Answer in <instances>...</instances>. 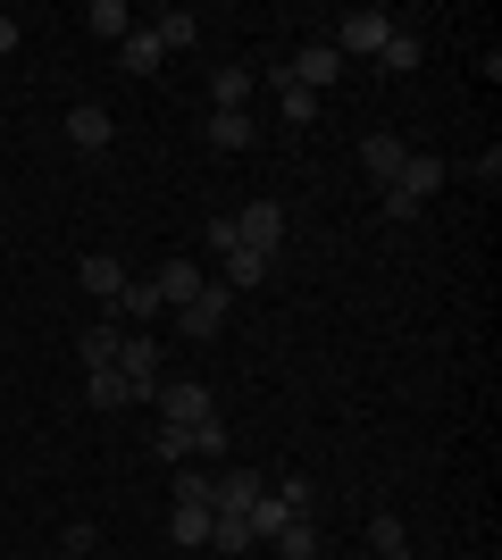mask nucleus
Segmentation results:
<instances>
[{"instance_id":"obj_1","label":"nucleus","mask_w":502,"mask_h":560,"mask_svg":"<svg viewBox=\"0 0 502 560\" xmlns=\"http://www.w3.org/2000/svg\"><path fill=\"white\" fill-rule=\"evenodd\" d=\"M151 419H160V427H210V419H218V401H210V385H201V376H160Z\"/></svg>"},{"instance_id":"obj_2","label":"nucleus","mask_w":502,"mask_h":560,"mask_svg":"<svg viewBox=\"0 0 502 560\" xmlns=\"http://www.w3.org/2000/svg\"><path fill=\"white\" fill-rule=\"evenodd\" d=\"M385 34H394V9H352V18L335 25V59H377Z\"/></svg>"},{"instance_id":"obj_3","label":"nucleus","mask_w":502,"mask_h":560,"mask_svg":"<svg viewBox=\"0 0 502 560\" xmlns=\"http://www.w3.org/2000/svg\"><path fill=\"white\" fill-rule=\"evenodd\" d=\"M235 243L243 252L277 259V243H285V201H252V210H235Z\"/></svg>"},{"instance_id":"obj_4","label":"nucleus","mask_w":502,"mask_h":560,"mask_svg":"<svg viewBox=\"0 0 502 560\" xmlns=\"http://www.w3.org/2000/svg\"><path fill=\"white\" fill-rule=\"evenodd\" d=\"M210 293V277H201V259H160V277H151V302L160 310H185Z\"/></svg>"},{"instance_id":"obj_5","label":"nucleus","mask_w":502,"mask_h":560,"mask_svg":"<svg viewBox=\"0 0 502 560\" xmlns=\"http://www.w3.org/2000/svg\"><path fill=\"white\" fill-rule=\"evenodd\" d=\"M268 493V477L260 468H218L210 477V511H226V518H252V502Z\"/></svg>"},{"instance_id":"obj_6","label":"nucleus","mask_w":502,"mask_h":560,"mask_svg":"<svg viewBox=\"0 0 502 560\" xmlns=\"http://www.w3.org/2000/svg\"><path fill=\"white\" fill-rule=\"evenodd\" d=\"M285 75L302 84V93H335V84H343V59H335V43H302L285 59Z\"/></svg>"},{"instance_id":"obj_7","label":"nucleus","mask_w":502,"mask_h":560,"mask_svg":"<svg viewBox=\"0 0 502 560\" xmlns=\"http://www.w3.org/2000/svg\"><path fill=\"white\" fill-rule=\"evenodd\" d=\"M226 302H235V293H226V284H210L201 302H185V310H176V335H185V343H210V335L226 327Z\"/></svg>"},{"instance_id":"obj_8","label":"nucleus","mask_w":502,"mask_h":560,"mask_svg":"<svg viewBox=\"0 0 502 560\" xmlns=\"http://www.w3.org/2000/svg\"><path fill=\"white\" fill-rule=\"evenodd\" d=\"M68 142H75V151H84V160H101V151L118 142V126H109V109H101V101H75V109H68Z\"/></svg>"},{"instance_id":"obj_9","label":"nucleus","mask_w":502,"mask_h":560,"mask_svg":"<svg viewBox=\"0 0 502 560\" xmlns=\"http://www.w3.org/2000/svg\"><path fill=\"white\" fill-rule=\"evenodd\" d=\"M75 284H84L93 302H118V293H126V284H135V277H126V259H118V252H84V268H75Z\"/></svg>"},{"instance_id":"obj_10","label":"nucleus","mask_w":502,"mask_h":560,"mask_svg":"<svg viewBox=\"0 0 502 560\" xmlns=\"http://www.w3.org/2000/svg\"><path fill=\"white\" fill-rule=\"evenodd\" d=\"M118 343H126L118 318H93V327L75 335V360H84V369H118Z\"/></svg>"},{"instance_id":"obj_11","label":"nucleus","mask_w":502,"mask_h":560,"mask_svg":"<svg viewBox=\"0 0 502 560\" xmlns=\"http://www.w3.org/2000/svg\"><path fill=\"white\" fill-rule=\"evenodd\" d=\"M444 176H453L444 160H428V151H410V160H402V176H394V192H402V201H428V192H444Z\"/></svg>"},{"instance_id":"obj_12","label":"nucleus","mask_w":502,"mask_h":560,"mask_svg":"<svg viewBox=\"0 0 502 560\" xmlns=\"http://www.w3.org/2000/svg\"><path fill=\"white\" fill-rule=\"evenodd\" d=\"M402 160H410L402 135H369V142H360V167H369L377 185H394V176H402Z\"/></svg>"},{"instance_id":"obj_13","label":"nucleus","mask_w":502,"mask_h":560,"mask_svg":"<svg viewBox=\"0 0 502 560\" xmlns=\"http://www.w3.org/2000/svg\"><path fill=\"white\" fill-rule=\"evenodd\" d=\"M118 59H126V75H160V68H167V50H160V34H151V25H135V34H126Z\"/></svg>"},{"instance_id":"obj_14","label":"nucleus","mask_w":502,"mask_h":560,"mask_svg":"<svg viewBox=\"0 0 502 560\" xmlns=\"http://www.w3.org/2000/svg\"><path fill=\"white\" fill-rule=\"evenodd\" d=\"M210 142H218V151H252V142H260L252 109H210Z\"/></svg>"},{"instance_id":"obj_15","label":"nucleus","mask_w":502,"mask_h":560,"mask_svg":"<svg viewBox=\"0 0 502 560\" xmlns=\"http://www.w3.org/2000/svg\"><path fill=\"white\" fill-rule=\"evenodd\" d=\"M84 401H93V410H126V401H143V394H135L118 369H84Z\"/></svg>"},{"instance_id":"obj_16","label":"nucleus","mask_w":502,"mask_h":560,"mask_svg":"<svg viewBox=\"0 0 502 560\" xmlns=\"http://www.w3.org/2000/svg\"><path fill=\"white\" fill-rule=\"evenodd\" d=\"M84 34H101V43H126V34H135V9H126V0H93V9H84Z\"/></svg>"},{"instance_id":"obj_17","label":"nucleus","mask_w":502,"mask_h":560,"mask_svg":"<svg viewBox=\"0 0 502 560\" xmlns=\"http://www.w3.org/2000/svg\"><path fill=\"white\" fill-rule=\"evenodd\" d=\"M167 536L185 544V552H201V544H210V502H176V511H167Z\"/></svg>"},{"instance_id":"obj_18","label":"nucleus","mask_w":502,"mask_h":560,"mask_svg":"<svg viewBox=\"0 0 502 560\" xmlns=\"http://www.w3.org/2000/svg\"><path fill=\"white\" fill-rule=\"evenodd\" d=\"M151 34H160V50H192V43H201V18H192V9H160Z\"/></svg>"},{"instance_id":"obj_19","label":"nucleus","mask_w":502,"mask_h":560,"mask_svg":"<svg viewBox=\"0 0 502 560\" xmlns=\"http://www.w3.org/2000/svg\"><path fill=\"white\" fill-rule=\"evenodd\" d=\"M377 68H385V75H419V34H410V25H394V34H385Z\"/></svg>"},{"instance_id":"obj_20","label":"nucleus","mask_w":502,"mask_h":560,"mask_svg":"<svg viewBox=\"0 0 502 560\" xmlns=\"http://www.w3.org/2000/svg\"><path fill=\"white\" fill-rule=\"evenodd\" d=\"M210 109H252V68H218L210 75Z\"/></svg>"},{"instance_id":"obj_21","label":"nucleus","mask_w":502,"mask_h":560,"mask_svg":"<svg viewBox=\"0 0 502 560\" xmlns=\"http://www.w3.org/2000/svg\"><path fill=\"white\" fill-rule=\"evenodd\" d=\"M268 93L285 101V126H311V117H318V93H302V84H293V75H285V68L268 75Z\"/></svg>"},{"instance_id":"obj_22","label":"nucleus","mask_w":502,"mask_h":560,"mask_svg":"<svg viewBox=\"0 0 502 560\" xmlns=\"http://www.w3.org/2000/svg\"><path fill=\"white\" fill-rule=\"evenodd\" d=\"M268 544H277L285 560H318V518H285V527H277Z\"/></svg>"},{"instance_id":"obj_23","label":"nucleus","mask_w":502,"mask_h":560,"mask_svg":"<svg viewBox=\"0 0 502 560\" xmlns=\"http://www.w3.org/2000/svg\"><path fill=\"white\" fill-rule=\"evenodd\" d=\"M268 268H277V259H260V252H226V293H252V284H268Z\"/></svg>"},{"instance_id":"obj_24","label":"nucleus","mask_w":502,"mask_h":560,"mask_svg":"<svg viewBox=\"0 0 502 560\" xmlns=\"http://www.w3.org/2000/svg\"><path fill=\"white\" fill-rule=\"evenodd\" d=\"M252 518H226V511H210V552H252Z\"/></svg>"},{"instance_id":"obj_25","label":"nucleus","mask_w":502,"mask_h":560,"mask_svg":"<svg viewBox=\"0 0 502 560\" xmlns=\"http://www.w3.org/2000/svg\"><path fill=\"white\" fill-rule=\"evenodd\" d=\"M151 452H160L167 468H185L192 460V427H151Z\"/></svg>"},{"instance_id":"obj_26","label":"nucleus","mask_w":502,"mask_h":560,"mask_svg":"<svg viewBox=\"0 0 502 560\" xmlns=\"http://www.w3.org/2000/svg\"><path fill=\"white\" fill-rule=\"evenodd\" d=\"M402 544H410V536H402V518H394V511L369 518V552H377V560H385V552H402Z\"/></svg>"},{"instance_id":"obj_27","label":"nucleus","mask_w":502,"mask_h":560,"mask_svg":"<svg viewBox=\"0 0 502 560\" xmlns=\"http://www.w3.org/2000/svg\"><path fill=\"white\" fill-rule=\"evenodd\" d=\"M192 460H226V427H192Z\"/></svg>"},{"instance_id":"obj_28","label":"nucleus","mask_w":502,"mask_h":560,"mask_svg":"<svg viewBox=\"0 0 502 560\" xmlns=\"http://www.w3.org/2000/svg\"><path fill=\"white\" fill-rule=\"evenodd\" d=\"M9 50H17V18H9V9H0V59H9Z\"/></svg>"},{"instance_id":"obj_29","label":"nucleus","mask_w":502,"mask_h":560,"mask_svg":"<svg viewBox=\"0 0 502 560\" xmlns=\"http://www.w3.org/2000/svg\"><path fill=\"white\" fill-rule=\"evenodd\" d=\"M385 560H419V552H410V544H402V552H385Z\"/></svg>"},{"instance_id":"obj_30","label":"nucleus","mask_w":502,"mask_h":560,"mask_svg":"<svg viewBox=\"0 0 502 560\" xmlns=\"http://www.w3.org/2000/svg\"><path fill=\"white\" fill-rule=\"evenodd\" d=\"M59 560H84V552H59Z\"/></svg>"}]
</instances>
